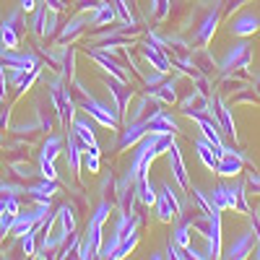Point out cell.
Returning <instances> with one entry per match:
<instances>
[{"mask_svg": "<svg viewBox=\"0 0 260 260\" xmlns=\"http://www.w3.org/2000/svg\"><path fill=\"white\" fill-rule=\"evenodd\" d=\"M110 211H112V206L107 203V201H102L96 206V211L91 213V219H89V226H86V237H83L81 245H78L76 257H81V260L99 257V250H102V224L107 221Z\"/></svg>", "mask_w": 260, "mask_h": 260, "instance_id": "obj_1", "label": "cell"}, {"mask_svg": "<svg viewBox=\"0 0 260 260\" xmlns=\"http://www.w3.org/2000/svg\"><path fill=\"white\" fill-rule=\"evenodd\" d=\"M76 89L81 91V110L89 115V117H94V120H96L99 125H104V127H117V125H120V117H117L115 110H110L107 104L96 102L91 94H86L78 83H76Z\"/></svg>", "mask_w": 260, "mask_h": 260, "instance_id": "obj_2", "label": "cell"}, {"mask_svg": "<svg viewBox=\"0 0 260 260\" xmlns=\"http://www.w3.org/2000/svg\"><path fill=\"white\" fill-rule=\"evenodd\" d=\"M156 216L159 221H177L182 216V203L177 201V192L169 182H164L156 195Z\"/></svg>", "mask_w": 260, "mask_h": 260, "instance_id": "obj_3", "label": "cell"}, {"mask_svg": "<svg viewBox=\"0 0 260 260\" xmlns=\"http://www.w3.org/2000/svg\"><path fill=\"white\" fill-rule=\"evenodd\" d=\"M250 60H252V50L247 42H240V45H234L219 62V68L224 76H232V73H240L245 68H250Z\"/></svg>", "mask_w": 260, "mask_h": 260, "instance_id": "obj_4", "label": "cell"}, {"mask_svg": "<svg viewBox=\"0 0 260 260\" xmlns=\"http://www.w3.org/2000/svg\"><path fill=\"white\" fill-rule=\"evenodd\" d=\"M208 107H211V115H213V120L219 122L221 133H226L229 138H234V141H237V127H234L232 112H229V107L224 104L221 94H211V96H208Z\"/></svg>", "mask_w": 260, "mask_h": 260, "instance_id": "obj_5", "label": "cell"}, {"mask_svg": "<svg viewBox=\"0 0 260 260\" xmlns=\"http://www.w3.org/2000/svg\"><path fill=\"white\" fill-rule=\"evenodd\" d=\"M242 167H245V154H242V151L224 146L221 156H219V164H216V175H221V177H237L242 172Z\"/></svg>", "mask_w": 260, "mask_h": 260, "instance_id": "obj_6", "label": "cell"}, {"mask_svg": "<svg viewBox=\"0 0 260 260\" xmlns=\"http://www.w3.org/2000/svg\"><path fill=\"white\" fill-rule=\"evenodd\" d=\"M167 159H169V169H172V177H175V182L187 192L190 190V177H187V169H185V161H182V151L177 143H172L167 148Z\"/></svg>", "mask_w": 260, "mask_h": 260, "instance_id": "obj_7", "label": "cell"}, {"mask_svg": "<svg viewBox=\"0 0 260 260\" xmlns=\"http://www.w3.org/2000/svg\"><path fill=\"white\" fill-rule=\"evenodd\" d=\"M245 182H234V185H216L208 195H211V201L213 206L219 208V211H226V208H237V192H240Z\"/></svg>", "mask_w": 260, "mask_h": 260, "instance_id": "obj_8", "label": "cell"}, {"mask_svg": "<svg viewBox=\"0 0 260 260\" xmlns=\"http://www.w3.org/2000/svg\"><path fill=\"white\" fill-rule=\"evenodd\" d=\"M71 125H73L71 133H76V138L81 141V146L89 151V154H96V156H99L102 151H99V143H96V136H94L91 122H89V120H81V117H73Z\"/></svg>", "mask_w": 260, "mask_h": 260, "instance_id": "obj_9", "label": "cell"}, {"mask_svg": "<svg viewBox=\"0 0 260 260\" xmlns=\"http://www.w3.org/2000/svg\"><path fill=\"white\" fill-rule=\"evenodd\" d=\"M141 55L146 57V62L151 65V68H156L161 73H169L172 71V57L167 50L156 47V45H151V42H143L141 45Z\"/></svg>", "mask_w": 260, "mask_h": 260, "instance_id": "obj_10", "label": "cell"}, {"mask_svg": "<svg viewBox=\"0 0 260 260\" xmlns=\"http://www.w3.org/2000/svg\"><path fill=\"white\" fill-rule=\"evenodd\" d=\"M107 89H110V94L115 96V112L122 120L125 117V110H127V102H130V96H133V89H127V83L120 81V78H115V76L107 78Z\"/></svg>", "mask_w": 260, "mask_h": 260, "instance_id": "obj_11", "label": "cell"}, {"mask_svg": "<svg viewBox=\"0 0 260 260\" xmlns=\"http://www.w3.org/2000/svg\"><path fill=\"white\" fill-rule=\"evenodd\" d=\"M52 102L57 107L60 122H71L73 120V96H71V89H65L62 83H55L52 86Z\"/></svg>", "mask_w": 260, "mask_h": 260, "instance_id": "obj_12", "label": "cell"}, {"mask_svg": "<svg viewBox=\"0 0 260 260\" xmlns=\"http://www.w3.org/2000/svg\"><path fill=\"white\" fill-rule=\"evenodd\" d=\"M255 245H257V237H255V229H250V232H245L242 237H237V240L229 245L226 257H232V260H242V257H247V255L255 250Z\"/></svg>", "mask_w": 260, "mask_h": 260, "instance_id": "obj_13", "label": "cell"}, {"mask_svg": "<svg viewBox=\"0 0 260 260\" xmlns=\"http://www.w3.org/2000/svg\"><path fill=\"white\" fill-rule=\"evenodd\" d=\"M89 55L102 65V68L107 71V73H110V76H115V78H120V81H125L127 83V73L122 71V65L115 60V57H110V52H107V50H99V47H94V50H89Z\"/></svg>", "mask_w": 260, "mask_h": 260, "instance_id": "obj_14", "label": "cell"}, {"mask_svg": "<svg viewBox=\"0 0 260 260\" xmlns=\"http://www.w3.org/2000/svg\"><path fill=\"white\" fill-rule=\"evenodd\" d=\"M146 133H151V130H148V120H141V122H127V127L122 130V136H120L117 146L125 151L127 146H136Z\"/></svg>", "mask_w": 260, "mask_h": 260, "instance_id": "obj_15", "label": "cell"}, {"mask_svg": "<svg viewBox=\"0 0 260 260\" xmlns=\"http://www.w3.org/2000/svg\"><path fill=\"white\" fill-rule=\"evenodd\" d=\"M232 34H237V37H250V34H255L257 29H260V16H255V13H242V16H237L234 21H232Z\"/></svg>", "mask_w": 260, "mask_h": 260, "instance_id": "obj_16", "label": "cell"}, {"mask_svg": "<svg viewBox=\"0 0 260 260\" xmlns=\"http://www.w3.org/2000/svg\"><path fill=\"white\" fill-rule=\"evenodd\" d=\"M195 122H198V127L203 130V138H206V141H211L213 146L224 148L221 127H219V122H216V120H211V112H208V115H201V117H195Z\"/></svg>", "mask_w": 260, "mask_h": 260, "instance_id": "obj_17", "label": "cell"}, {"mask_svg": "<svg viewBox=\"0 0 260 260\" xmlns=\"http://www.w3.org/2000/svg\"><path fill=\"white\" fill-rule=\"evenodd\" d=\"M146 94L156 96L161 104H175L177 102V83H175V78H164L154 89H146Z\"/></svg>", "mask_w": 260, "mask_h": 260, "instance_id": "obj_18", "label": "cell"}, {"mask_svg": "<svg viewBox=\"0 0 260 260\" xmlns=\"http://www.w3.org/2000/svg\"><path fill=\"white\" fill-rule=\"evenodd\" d=\"M156 187H154V182L148 180V175H143V177H138L136 180V198L146 206V208H151V206H156Z\"/></svg>", "mask_w": 260, "mask_h": 260, "instance_id": "obj_19", "label": "cell"}, {"mask_svg": "<svg viewBox=\"0 0 260 260\" xmlns=\"http://www.w3.org/2000/svg\"><path fill=\"white\" fill-rule=\"evenodd\" d=\"M16 21H18V13H11L8 18H6V24L0 26V42H3V47L6 50H16V45H18V26H16Z\"/></svg>", "mask_w": 260, "mask_h": 260, "instance_id": "obj_20", "label": "cell"}, {"mask_svg": "<svg viewBox=\"0 0 260 260\" xmlns=\"http://www.w3.org/2000/svg\"><path fill=\"white\" fill-rule=\"evenodd\" d=\"M219 8H213L211 13H206V18L201 21V26H198V34H195V39L201 42V45H208L211 42V37H213V31H216V24H219Z\"/></svg>", "mask_w": 260, "mask_h": 260, "instance_id": "obj_21", "label": "cell"}, {"mask_svg": "<svg viewBox=\"0 0 260 260\" xmlns=\"http://www.w3.org/2000/svg\"><path fill=\"white\" fill-rule=\"evenodd\" d=\"M55 192H57V180H47V177H42V182L29 187V195L37 203H50V198Z\"/></svg>", "mask_w": 260, "mask_h": 260, "instance_id": "obj_22", "label": "cell"}, {"mask_svg": "<svg viewBox=\"0 0 260 260\" xmlns=\"http://www.w3.org/2000/svg\"><path fill=\"white\" fill-rule=\"evenodd\" d=\"M187 195H190V203L195 206V211H198V213H213V211H219V208L213 206V201H211L208 192H203V190H198V187H190Z\"/></svg>", "mask_w": 260, "mask_h": 260, "instance_id": "obj_23", "label": "cell"}, {"mask_svg": "<svg viewBox=\"0 0 260 260\" xmlns=\"http://www.w3.org/2000/svg\"><path fill=\"white\" fill-rule=\"evenodd\" d=\"M81 159H83V146L81 141L76 138V133H68V164H71V172H81Z\"/></svg>", "mask_w": 260, "mask_h": 260, "instance_id": "obj_24", "label": "cell"}, {"mask_svg": "<svg viewBox=\"0 0 260 260\" xmlns=\"http://www.w3.org/2000/svg\"><path fill=\"white\" fill-rule=\"evenodd\" d=\"M112 21H115V8L110 3H102L91 16V26H107V24H112Z\"/></svg>", "mask_w": 260, "mask_h": 260, "instance_id": "obj_25", "label": "cell"}, {"mask_svg": "<svg viewBox=\"0 0 260 260\" xmlns=\"http://www.w3.org/2000/svg\"><path fill=\"white\" fill-rule=\"evenodd\" d=\"M57 221H60V226H62V232L65 234H71V232H76V216H73V206H60L57 208Z\"/></svg>", "mask_w": 260, "mask_h": 260, "instance_id": "obj_26", "label": "cell"}, {"mask_svg": "<svg viewBox=\"0 0 260 260\" xmlns=\"http://www.w3.org/2000/svg\"><path fill=\"white\" fill-rule=\"evenodd\" d=\"M192 65H195V68H201V76H208L213 68H216V62L211 60V55L206 52V47H201L198 52H192Z\"/></svg>", "mask_w": 260, "mask_h": 260, "instance_id": "obj_27", "label": "cell"}, {"mask_svg": "<svg viewBox=\"0 0 260 260\" xmlns=\"http://www.w3.org/2000/svg\"><path fill=\"white\" fill-rule=\"evenodd\" d=\"M78 245H81V237H78L76 232H71V234L62 240V245H60V250H57V257H76Z\"/></svg>", "mask_w": 260, "mask_h": 260, "instance_id": "obj_28", "label": "cell"}, {"mask_svg": "<svg viewBox=\"0 0 260 260\" xmlns=\"http://www.w3.org/2000/svg\"><path fill=\"white\" fill-rule=\"evenodd\" d=\"M192 226L187 224V221H177V229L172 232V242L175 245H180V247H187L190 242H192Z\"/></svg>", "mask_w": 260, "mask_h": 260, "instance_id": "obj_29", "label": "cell"}, {"mask_svg": "<svg viewBox=\"0 0 260 260\" xmlns=\"http://www.w3.org/2000/svg\"><path fill=\"white\" fill-rule=\"evenodd\" d=\"M136 245H138V232H130L125 240L117 245V250L112 252V260H120V257H125V255H130L136 250Z\"/></svg>", "mask_w": 260, "mask_h": 260, "instance_id": "obj_30", "label": "cell"}, {"mask_svg": "<svg viewBox=\"0 0 260 260\" xmlns=\"http://www.w3.org/2000/svg\"><path fill=\"white\" fill-rule=\"evenodd\" d=\"M60 148H62V138L60 136H50L47 143L42 146V156L39 159H45V161H55V156L60 154Z\"/></svg>", "mask_w": 260, "mask_h": 260, "instance_id": "obj_31", "label": "cell"}, {"mask_svg": "<svg viewBox=\"0 0 260 260\" xmlns=\"http://www.w3.org/2000/svg\"><path fill=\"white\" fill-rule=\"evenodd\" d=\"M169 8H172V0H151V13H154L156 21H164L169 16Z\"/></svg>", "mask_w": 260, "mask_h": 260, "instance_id": "obj_32", "label": "cell"}, {"mask_svg": "<svg viewBox=\"0 0 260 260\" xmlns=\"http://www.w3.org/2000/svg\"><path fill=\"white\" fill-rule=\"evenodd\" d=\"M37 229L26 232L24 237H21V250H24V255H37Z\"/></svg>", "mask_w": 260, "mask_h": 260, "instance_id": "obj_33", "label": "cell"}, {"mask_svg": "<svg viewBox=\"0 0 260 260\" xmlns=\"http://www.w3.org/2000/svg\"><path fill=\"white\" fill-rule=\"evenodd\" d=\"M83 24H86V18H73L68 26L62 29V34H60V42H68V39H73L81 29H83Z\"/></svg>", "mask_w": 260, "mask_h": 260, "instance_id": "obj_34", "label": "cell"}, {"mask_svg": "<svg viewBox=\"0 0 260 260\" xmlns=\"http://www.w3.org/2000/svg\"><path fill=\"white\" fill-rule=\"evenodd\" d=\"M115 8H117V13H120V18L125 21V24H130V26H136V16L130 13V6L125 3V0H115Z\"/></svg>", "mask_w": 260, "mask_h": 260, "instance_id": "obj_35", "label": "cell"}, {"mask_svg": "<svg viewBox=\"0 0 260 260\" xmlns=\"http://www.w3.org/2000/svg\"><path fill=\"white\" fill-rule=\"evenodd\" d=\"M45 16H47V6H45V8H37V11H34V21H31V29H34L37 34H42V31H45Z\"/></svg>", "mask_w": 260, "mask_h": 260, "instance_id": "obj_36", "label": "cell"}, {"mask_svg": "<svg viewBox=\"0 0 260 260\" xmlns=\"http://www.w3.org/2000/svg\"><path fill=\"white\" fill-rule=\"evenodd\" d=\"M39 175H42V177H47V180H57L55 164H52V161H45V159H39Z\"/></svg>", "mask_w": 260, "mask_h": 260, "instance_id": "obj_37", "label": "cell"}, {"mask_svg": "<svg viewBox=\"0 0 260 260\" xmlns=\"http://www.w3.org/2000/svg\"><path fill=\"white\" fill-rule=\"evenodd\" d=\"M234 211L247 213V216H250V211H252V208H250V203H247V198H245V185L240 187V192H237V208H234Z\"/></svg>", "mask_w": 260, "mask_h": 260, "instance_id": "obj_38", "label": "cell"}, {"mask_svg": "<svg viewBox=\"0 0 260 260\" xmlns=\"http://www.w3.org/2000/svg\"><path fill=\"white\" fill-rule=\"evenodd\" d=\"M164 76H167V73H161V71H156V73H148V76H143V83H146V89H154V86H159V83L164 81Z\"/></svg>", "mask_w": 260, "mask_h": 260, "instance_id": "obj_39", "label": "cell"}, {"mask_svg": "<svg viewBox=\"0 0 260 260\" xmlns=\"http://www.w3.org/2000/svg\"><path fill=\"white\" fill-rule=\"evenodd\" d=\"M62 76L65 78H73V47H68V55H65V62H62Z\"/></svg>", "mask_w": 260, "mask_h": 260, "instance_id": "obj_40", "label": "cell"}, {"mask_svg": "<svg viewBox=\"0 0 260 260\" xmlns=\"http://www.w3.org/2000/svg\"><path fill=\"white\" fill-rule=\"evenodd\" d=\"M83 164L89 172H99V156L96 154H89V151H83Z\"/></svg>", "mask_w": 260, "mask_h": 260, "instance_id": "obj_41", "label": "cell"}, {"mask_svg": "<svg viewBox=\"0 0 260 260\" xmlns=\"http://www.w3.org/2000/svg\"><path fill=\"white\" fill-rule=\"evenodd\" d=\"M55 13H57V11H52V8H50V11H47V16H45V31H42L45 37H50V34L55 31Z\"/></svg>", "mask_w": 260, "mask_h": 260, "instance_id": "obj_42", "label": "cell"}, {"mask_svg": "<svg viewBox=\"0 0 260 260\" xmlns=\"http://www.w3.org/2000/svg\"><path fill=\"white\" fill-rule=\"evenodd\" d=\"M245 185H250L255 192H260V172H255V169L247 172V182H245Z\"/></svg>", "mask_w": 260, "mask_h": 260, "instance_id": "obj_43", "label": "cell"}, {"mask_svg": "<svg viewBox=\"0 0 260 260\" xmlns=\"http://www.w3.org/2000/svg\"><path fill=\"white\" fill-rule=\"evenodd\" d=\"M104 0H78V8L81 11H96Z\"/></svg>", "mask_w": 260, "mask_h": 260, "instance_id": "obj_44", "label": "cell"}, {"mask_svg": "<svg viewBox=\"0 0 260 260\" xmlns=\"http://www.w3.org/2000/svg\"><path fill=\"white\" fill-rule=\"evenodd\" d=\"M6 213H18V201L13 198V195H6Z\"/></svg>", "mask_w": 260, "mask_h": 260, "instance_id": "obj_45", "label": "cell"}, {"mask_svg": "<svg viewBox=\"0 0 260 260\" xmlns=\"http://www.w3.org/2000/svg\"><path fill=\"white\" fill-rule=\"evenodd\" d=\"M0 94L6 96V62L0 60Z\"/></svg>", "mask_w": 260, "mask_h": 260, "instance_id": "obj_46", "label": "cell"}, {"mask_svg": "<svg viewBox=\"0 0 260 260\" xmlns=\"http://www.w3.org/2000/svg\"><path fill=\"white\" fill-rule=\"evenodd\" d=\"M37 8V3H34V0H21V11H26V13H31Z\"/></svg>", "mask_w": 260, "mask_h": 260, "instance_id": "obj_47", "label": "cell"}, {"mask_svg": "<svg viewBox=\"0 0 260 260\" xmlns=\"http://www.w3.org/2000/svg\"><path fill=\"white\" fill-rule=\"evenodd\" d=\"M47 3V8H52V11H62L65 6H62V0H45Z\"/></svg>", "mask_w": 260, "mask_h": 260, "instance_id": "obj_48", "label": "cell"}, {"mask_svg": "<svg viewBox=\"0 0 260 260\" xmlns=\"http://www.w3.org/2000/svg\"><path fill=\"white\" fill-rule=\"evenodd\" d=\"M6 211V195H0V213Z\"/></svg>", "mask_w": 260, "mask_h": 260, "instance_id": "obj_49", "label": "cell"}, {"mask_svg": "<svg viewBox=\"0 0 260 260\" xmlns=\"http://www.w3.org/2000/svg\"><path fill=\"white\" fill-rule=\"evenodd\" d=\"M3 52H6V50H3V47H0V60H3Z\"/></svg>", "mask_w": 260, "mask_h": 260, "instance_id": "obj_50", "label": "cell"}, {"mask_svg": "<svg viewBox=\"0 0 260 260\" xmlns=\"http://www.w3.org/2000/svg\"><path fill=\"white\" fill-rule=\"evenodd\" d=\"M0 102H3V94H0Z\"/></svg>", "mask_w": 260, "mask_h": 260, "instance_id": "obj_51", "label": "cell"}]
</instances>
